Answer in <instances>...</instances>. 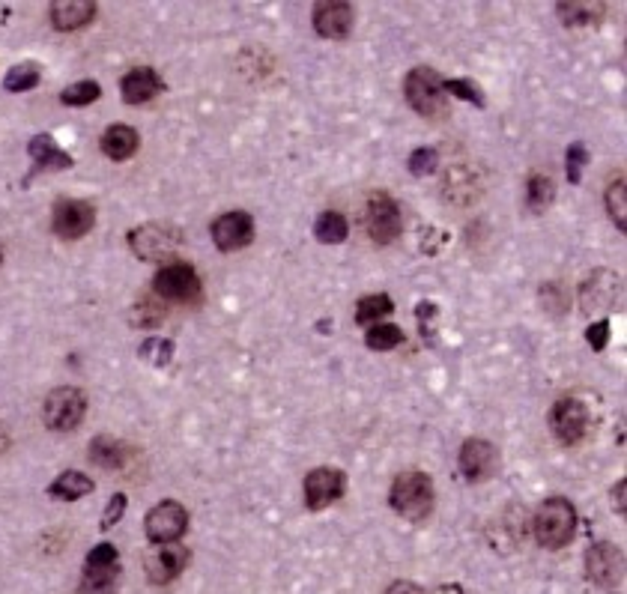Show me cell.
Instances as JSON below:
<instances>
[{"label":"cell","mask_w":627,"mask_h":594,"mask_svg":"<svg viewBox=\"0 0 627 594\" xmlns=\"http://www.w3.org/2000/svg\"><path fill=\"white\" fill-rule=\"evenodd\" d=\"M129 248L135 257L147 260V263H168L180 254V248L186 245V236L177 224L171 221H147L138 224L135 230H129Z\"/></svg>","instance_id":"obj_1"},{"label":"cell","mask_w":627,"mask_h":594,"mask_svg":"<svg viewBox=\"0 0 627 594\" xmlns=\"http://www.w3.org/2000/svg\"><path fill=\"white\" fill-rule=\"evenodd\" d=\"M577 532V508L565 499V496H553L547 499L535 520H532V535L544 550H562L571 544Z\"/></svg>","instance_id":"obj_2"},{"label":"cell","mask_w":627,"mask_h":594,"mask_svg":"<svg viewBox=\"0 0 627 594\" xmlns=\"http://www.w3.org/2000/svg\"><path fill=\"white\" fill-rule=\"evenodd\" d=\"M389 502H392V508H395L404 520H410V523L427 520L430 511H433V502H436V496H433V478H430L427 472H418V469H413V472H401V475L392 481Z\"/></svg>","instance_id":"obj_3"},{"label":"cell","mask_w":627,"mask_h":594,"mask_svg":"<svg viewBox=\"0 0 627 594\" xmlns=\"http://www.w3.org/2000/svg\"><path fill=\"white\" fill-rule=\"evenodd\" d=\"M404 96L416 114L439 117L445 111V78L430 66H416L404 78Z\"/></svg>","instance_id":"obj_4"},{"label":"cell","mask_w":627,"mask_h":594,"mask_svg":"<svg viewBox=\"0 0 627 594\" xmlns=\"http://www.w3.org/2000/svg\"><path fill=\"white\" fill-rule=\"evenodd\" d=\"M84 412H87V395L75 386L54 389L42 403V421L48 430H57V433L75 430L84 421Z\"/></svg>","instance_id":"obj_5"},{"label":"cell","mask_w":627,"mask_h":594,"mask_svg":"<svg viewBox=\"0 0 627 594\" xmlns=\"http://www.w3.org/2000/svg\"><path fill=\"white\" fill-rule=\"evenodd\" d=\"M153 290L162 302H198L201 299V275L189 263H168L156 272Z\"/></svg>","instance_id":"obj_6"},{"label":"cell","mask_w":627,"mask_h":594,"mask_svg":"<svg viewBox=\"0 0 627 594\" xmlns=\"http://www.w3.org/2000/svg\"><path fill=\"white\" fill-rule=\"evenodd\" d=\"M186 529H189V511H186L180 502H174V499L159 502V505L147 514V520H144V532H147V538H150L156 547H162V544H177V541L186 535Z\"/></svg>","instance_id":"obj_7"},{"label":"cell","mask_w":627,"mask_h":594,"mask_svg":"<svg viewBox=\"0 0 627 594\" xmlns=\"http://www.w3.org/2000/svg\"><path fill=\"white\" fill-rule=\"evenodd\" d=\"M404 230L401 206L389 192H374L368 198V236L377 245H392Z\"/></svg>","instance_id":"obj_8"},{"label":"cell","mask_w":627,"mask_h":594,"mask_svg":"<svg viewBox=\"0 0 627 594\" xmlns=\"http://www.w3.org/2000/svg\"><path fill=\"white\" fill-rule=\"evenodd\" d=\"M625 287L622 278L613 269H595L583 287H580V308L586 314H601V311H613L616 302L622 299Z\"/></svg>","instance_id":"obj_9"},{"label":"cell","mask_w":627,"mask_h":594,"mask_svg":"<svg viewBox=\"0 0 627 594\" xmlns=\"http://www.w3.org/2000/svg\"><path fill=\"white\" fill-rule=\"evenodd\" d=\"M457 469L460 475L469 481V484H481V481H490L499 469V451L493 442L481 439V436H472L463 442L460 454H457Z\"/></svg>","instance_id":"obj_10"},{"label":"cell","mask_w":627,"mask_h":594,"mask_svg":"<svg viewBox=\"0 0 627 594\" xmlns=\"http://www.w3.org/2000/svg\"><path fill=\"white\" fill-rule=\"evenodd\" d=\"M550 430L565 445H577L589 430V406L580 397H562L550 406Z\"/></svg>","instance_id":"obj_11"},{"label":"cell","mask_w":627,"mask_h":594,"mask_svg":"<svg viewBox=\"0 0 627 594\" xmlns=\"http://www.w3.org/2000/svg\"><path fill=\"white\" fill-rule=\"evenodd\" d=\"M96 221V209L87 200L63 198L57 200L54 212H51V227L60 239H81L93 230Z\"/></svg>","instance_id":"obj_12"},{"label":"cell","mask_w":627,"mask_h":594,"mask_svg":"<svg viewBox=\"0 0 627 594\" xmlns=\"http://www.w3.org/2000/svg\"><path fill=\"white\" fill-rule=\"evenodd\" d=\"M625 574V553L616 544H592L586 550V577L592 580V586H613L619 583Z\"/></svg>","instance_id":"obj_13"},{"label":"cell","mask_w":627,"mask_h":594,"mask_svg":"<svg viewBox=\"0 0 627 594\" xmlns=\"http://www.w3.org/2000/svg\"><path fill=\"white\" fill-rule=\"evenodd\" d=\"M218 251H239L254 242V218L248 212H224L209 227Z\"/></svg>","instance_id":"obj_14"},{"label":"cell","mask_w":627,"mask_h":594,"mask_svg":"<svg viewBox=\"0 0 627 594\" xmlns=\"http://www.w3.org/2000/svg\"><path fill=\"white\" fill-rule=\"evenodd\" d=\"M305 505L308 511H323L338 502L347 490V475L338 469H314L305 475Z\"/></svg>","instance_id":"obj_15"},{"label":"cell","mask_w":627,"mask_h":594,"mask_svg":"<svg viewBox=\"0 0 627 594\" xmlns=\"http://www.w3.org/2000/svg\"><path fill=\"white\" fill-rule=\"evenodd\" d=\"M311 21H314V30L323 39H344L353 30L356 12H353V3H347V0H329V3L314 6Z\"/></svg>","instance_id":"obj_16"},{"label":"cell","mask_w":627,"mask_h":594,"mask_svg":"<svg viewBox=\"0 0 627 594\" xmlns=\"http://www.w3.org/2000/svg\"><path fill=\"white\" fill-rule=\"evenodd\" d=\"M186 562H189V550L183 547H174V544H162L156 547L153 553H147V577L150 583L156 586H165L171 580H177L183 571H186Z\"/></svg>","instance_id":"obj_17"},{"label":"cell","mask_w":627,"mask_h":594,"mask_svg":"<svg viewBox=\"0 0 627 594\" xmlns=\"http://www.w3.org/2000/svg\"><path fill=\"white\" fill-rule=\"evenodd\" d=\"M162 87L165 84H162L159 72L150 69V66H138V69L126 72L123 81H120V93H123L126 105H144V102L156 99L162 93Z\"/></svg>","instance_id":"obj_18"},{"label":"cell","mask_w":627,"mask_h":594,"mask_svg":"<svg viewBox=\"0 0 627 594\" xmlns=\"http://www.w3.org/2000/svg\"><path fill=\"white\" fill-rule=\"evenodd\" d=\"M27 153L33 159V174H48V171H69L72 156L51 138V135H33L27 144Z\"/></svg>","instance_id":"obj_19"},{"label":"cell","mask_w":627,"mask_h":594,"mask_svg":"<svg viewBox=\"0 0 627 594\" xmlns=\"http://www.w3.org/2000/svg\"><path fill=\"white\" fill-rule=\"evenodd\" d=\"M96 18V3L93 0H54L51 3V24L63 33L81 30Z\"/></svg>","instance_id":"obj_20"},{"label":"cell","mask_w":627,"mask_h":594,"mask_svg":"<svg viewBox=\"0 0 627 594\" xmlns=\"http://www.w3.org/2000/svg\"><path fill=\"white\" fill-rule=\"evenodd\" d=\"M138 144H141V141H138V132H135L132 126H126V123L108 126L105 135H102V141H99L102 153H105L108 159H114V162L132 159V156L138 153Z\"/></svg>","instance_id":"obj_21"},{"label":"cell","mask_w":627,"mask_h":594,"mask_svg":"<svg viewBox=\"0 0 627 594\" xmlns=\"http://www.w3.org/2000/svg\"><path fill=\"white\" fill-rule=\"evenodd\" d=\"M90 493H93V481L78 469H69V472L57 475L48 487V496L60 499V502H75V499H84Z\"/></svg>","instance_id":"obj_22"},{"label":"cell","mask_w":627,"mask_h":594,"mask_svg":"<svg viewBox=\"0 0 627 594\" xmlns=\"http://www.w3.org/2000/svg\"><path fill=\"white\" fill-rule=\"evenodd\" d=\"M87 454L99 469H120L126 463V445L117 436H108V433H99L90 442Z\"/></svg>","instance_id":"obj_23"},{"label":"cell","mask_w":627,"mask_h":594,"mask_svg":"<svg viewBox=\"0 0 627 594\" xmlns=\"http://www.w3.org/2000/svg\"><path fill=\"white\" fill-rule=\"evenodd\" d=\"M314 236L323 242V245H341L347 236H350V224L341 212L329 209V212H320L317 221H314Z\"/></svg>","instance_id":"obj_24"},{"label":"cell","mask_w":627,"mask_h":594,"mask_svg":"<svg viewBox=\"0 0 627 594\" xmlns=\"http://www.w3.org/2000/svg\"><path fill=\"white\" fill-rule=\"evenodd\" d=\"M392 311H395V302L386 293H371V296H362L356 302V323L371 329L377 320H386Z\"/></svg>","instance_id":"obj_25"},{"label":"cell","mask_w":627,"mask_h":594,"mask_svg":"<svg viewBox=\"0 0 627 594\" xmlns=\"http://www.w3.org/2000/svg\"><path fill=\"white\" fill-rule=\"evenodd\" d=\"M39 81H42L39 63H18V66H12V69L6 72L3 87H6L9 93H24V90H33Z\"/></svg>","instance_id":"obj_26"},{"label":"cell","mask_w":627,"mask_h":594,"mask_svg":"<svg viewBox=\"0 0 627 594\" xmlns=\"http://www.w3.org/2000/svg\"><path fill=\"white\" fill-rule=\"evenodd\" d=\"M365 344L377 353H389L404 344V332L395 323H374L365 335Z\"/></svg>","instance_id":"obj_27"},{"label":"cell","mask_w":627,"mask_h":594,"mask_svg":"<svg viewBox=\"0 0 627 594\" xmlns=\"http://www.w3.org/2000/svg\"><path fill=\"white\" fill-rule=\"evenodd\" d=\"M553 198H556V186H553L550 177L532 174V177L526 180V203H529L532 212H544V209L553 203Z\"/></svg>","instance_id":"obj_28"},{"label":"cell","mask_w":627,"mask_h":594,"mask_svg":"<svg viewBox=\"0 0 627 594\" xmlns=\"http://www.w3.org/2000/svg\"><path fill=\"white\" fill-rule=\"evenodd\" d=\"M162 320H165V305H162L159 296H144V299L135 302V308H132V323L135 326L153 329V326H162Z\"/></svg>","instance_id":"obj_29"},{"label":"cell","mask_w":627,"mask_h":594,"mask_svg":"<svg viewBox=\"0 0 627 594\" xmlns=\"http://www.w3.org/2000/svg\"><path fill=\"white\" fill-rule=\"evenodd\" d=\"M556 9L565 27H586L601 18V6H592V3H559Z\"/></svg>","instance_id":"obj_30"},{"label":"cell","mask_w":627,"mask_h":594,"mask_svg":"<svg viewBox=\"0 0 627 594\" xmlns=\"http://www.w3.org/2000/svg\"><path fill=\"white\" fill-rule=\"evenodd\" d=\"M138 356L150 365V368H168L174 359V341L171 338H150L141 344Z\"/></svg>","instance_id":"obj_31"},{"label":"cell","mask_w":627,"mask_h":594,"mask_svg":"<svg viewBox=\"0 0 627 594\" xmlns=\"http://www.w3.org/2000/svg\"><path fill=\"white\" fill-rule=\"evenodd\" d=\"M117 580H120V568H108V571H84L81 594H117Z\"/></svg>","instance_id":"obj_32"},{"label":"cell","mask_w":627,"mask_h":594,"mask_svg":"<svg viewBox=\"0 0 627 594\" xmlns=\"http://www.w3.org/2000/svg\"><path fill=\"white\" fill-rule=\"evenodd\" d=\"M99 96H102V87L96 81H78L60 93V102L69 108H84V105H93Z\"/></svg>","instance_id":"obj_33"},{"label":"cell","mask_w":627,"mask_h":594,"mask_svg":"<svg viewBox=\"0 0 627 594\" xmlns=\"http://www.w3.org/2000/svg\"><path fill=\"white\" fill-rule=\"evenodd\" d=\"M592 162V153L586 150V144H571L565 150V171H568V183L580 186L583 183V168Z\"/></svg>","instance_id":"obj_34"},{"label":"cell","mask_w":627,"mask_h":594,"mask_svg":"<svg viewBox=\"0 0 627 594\" xmlns=\"http://www.w3.org/2000/svg\"><path fill=\"white\" fill-rule=\"evenodd\" d=\"M445 93H451V96H457V99H463V102H472L475 108H484V93H481V87H478L475 81H469V78H448V81H445Z\"/></svg>","instance_id":"obj_35"},{"label":"cell","mask_w":627,"mask_h":594,"mask_svg":"<svg viewBox=\"0 0 627 594\" xmlns=\"http://www.w3.org/2000/svg\"><path fill=\"white\" fill-rule=\"evenodd\" d=\"M117 547L114 544H99L87 553V562H84V571H108V568H120L117 562Z\"/></svg>","instance_id":"obj_36"},{"label":"cell","mask_w":627,"mask_h":594,"mask_svg":"<svg viewBox=\"0 0 627 594\" xmlns=\"http://www.w3.org/2000/svg\"><path fill=\"white\" fill-rule=\"evenodd\" d=\"M416 320L418 329H421V338L433 347L436 344V323H439V308L433 302H418L416 305Z\"/></svg>","instance_id":"obj_37"},{"label":"cell","mask_w":627,"mask_h":594,"mask_svg":"<svg viewBox=\"0 0 627 594\" xmlns=\"http://www.w3.org/2000/svg\"><path fill=\"white\" fill-rule=\"evenodd\" d=\"M607 212L610 218L616 221L619 230L627 227V212H625V180H616L610 189H607Z\"/></svg>","instance_id":"obj_38"},{"label":"cell","mask_w":627,"mask_h":594,"mask_svg":"<svg viewBox=\"0 0 627 594\" xmlns=\"http://www.w3.org/2000/svg\"><path fill=\"white\" fill-rule=\"evenodd\" d=\"M436 165H439V153L433 147H418V150H413L410 162H407L413 177H430L436 171Z\"/></svg>","instance_id":"obj_39"},{"label":"cell","mask_w":627,"mask_h":594,"mask_svg":"<svg viewBox=\"0 0 627 594\" xmlns=\"http://www.w3.org/2000/svg\"><path fill=\"white\" fill-rule=\"evenodd\" d=\"M610 332H613L610 320H598V323H592V326L586 329V341H589V347H592L595 353H604V347L610 344Z\"/></svg>","instance_id":"obj_40"},{"label":"cell","mask_w":627,"mask_h":594,"mask_svg":"<svg viewBox=\"0 0 627 594\" xmlns=\"http://www.w3.org/2000/svg\"><path fill=\"white\" fill-rule=\"evenodd\" d=\"M126 514V496L123 493H114L105 505V514H102V532H108L111 526H117Z\"/></svg>","instance_id":"obj_41"},{"label":"cell","mask_w":627,"mask_h":594,"mask_svg":"<svg viewBox=\"0 0 627 594\" xmlns=\"http://www.w3.org/2000/svg\"><path fill=\"white\" fill-rule=\"evenodd\" d=\"M386 594H427L418 583H410V580H398V583H392Z\"/></svg>","instance_id":"obj_42"},{"label":"cell","mask_w":627,"mask_h":594,"mask_svg":"<svg viewBox=\"0 0 627 594\" xmlns=\"http://www.w3.org/2000/svg\"><path fill=\"white\" fill-rule=\"evenodd\" d=\"M625 487H627L625 478L613 487V505H616V511H619V514H625Z\"/></svg>","instance_id":"obj_43"},{"label":"cell","mask_w":627,"mask_h":594,"mask_svg":"<svg viewBox=\"0 0 627 594\" xmlns=\"http://www.w3.org/2000/svg\"><path fill=\"white\" fill-rule=\"evenodd\" d=\"M436 594H463V589H460L457 583H448V586H439Z\"/></svg>","instance_id":"obj_44"},{"label":"cell","mask_w":627,"mask_h":594,"mask_svg":"<svg viewBox=\"0 0 627 594\" xmlns=\"http://www.w3.org/2000/svg\"><path fill=\"white\" fill-rule=\"evenodd\" d=\"M9 448V433H6V427H0V454Z\"/></svg>","instance_id":"obj_45"},{"label":"cell","mask_w":627,"mask_h":594,"mask_svg":"<svg viewBox=\"0 0 627 594\" xmlns=\"http://www.w3.org/2000/svg\"><path fill=\"white\" fill-rule=\"evenodd\" d=\"M0 260H3V248H0Z\"/></svg>","instance_id":"obj_46"}]
</instances>
